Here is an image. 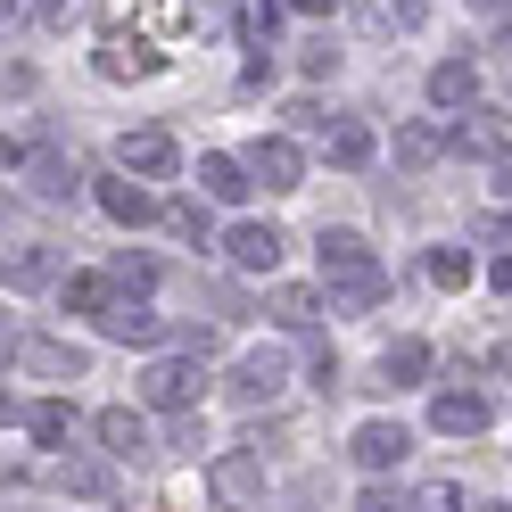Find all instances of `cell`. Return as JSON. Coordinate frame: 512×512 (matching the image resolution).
<instances>
[{"instance_id":"34","label":"cell","mask_w":512,"mask_h":512,"mask_svg":"<svg viewBox=\"0 0 512 512\" xmlns=\"http://www.w3.org/2000/svg\"><path fill=\"white\" fill-rule=\"evenodd\" d=\"M281 9H298V17H331V0H281Z\"/></svg>"},{"instance_id":"15","label":"cell","mask_w":512,"mask_h":512,"mask_svg":"<svg viewBox=\"0 0 512 512\" xmlns=\"http://www.w3.org/2000/svg\"><path fill=\"white\" fill-rule=\"evenodd\" d=\"M157 67H166V58H157L141 34H108V42H100V75H108V83H133V75H157Z\"/></svg>"},{"instance_id":"14","label":"cell","mask_w":512,"mask_h":512,"mask_svg":"<svg viewBox=\"0 0 512 512\" xmlns=\"http://www.w3.org/2000/svg\"><path fill=\"white\" fill-rule=\"evenodd\" d=\"M100 331L124 339V347H157V339H166V314H149L141 298H116V306L100 314Z\"/></svg>"},{"instance_id":"33","label":"cell","mask_w":512,"mask_h":512,"mask_svg":"<svg viewBox=\"0 0 512 512\" xmlns=\"http://www.w3.org/2000/svg\"><path fill=\"white\" fill-rule=\"evenodd\" d=\"M496 199H512V149L496 157Z\"/></svg>"},{"instance_id":"28","label":"cell","mask_w":512,"mask_h":512,"mask_svg":"<svg viewBox=\"0 0 512 512\" xmlns=\"http://www.w3.org/2000/svg\"><path fill=\"white\" fill-rule=\"evenodd\" d=\"M58 479H67V496H116V479H108V463H58Z\"/></svg>"},{"instance_id":"1","label":"cell","mask_w":512,"mask_h":512,"mask_svg":"<svg viewBox=\"0 0 512 512\" xmlns=\"http://www.w3.org/2000/svg\"><path fill=\"white\" fill-rule=\"evenodd\" d=\"M314 256H323V290H331V306L364 314V306L389 298V273H380V256H372V240H364V232H331V223H323Z\"/></svg>"},{"instance_id":"36","label":"cell","mask_w":512,"mask_h":512,"mask_svg":"<svg viewBox=\"0 0 512 512\" xmlns=\"http://www.w3.org/2000/svg\"><path fill=\"white\" fill-rule=\"evenodd\" d=\"M504 34H512V17H504Z\"/></svg>"},{"instance_id":"3","label":"cell","mask_w":512,"mask_h":512,"mask_svg":"<svg viewBox=\"0 0 512 512\" xmlns=\"http://www.w3.org/2000/svg\"><path fill=\"white\" fill-rule=\"evenodd\" d=\"M174 166H182V149H174L166 124H141V133L116 141V174H133V182H166Z\"/></svg>"},{"instance_id":"23","label":"cell","mask_w":512,"mask_h":512,"mask_svg":"<svg viewBox=\"0 0 512 512\" xmlns=\"http://www.w3.org/2000/svg\"><path fill=\"white\" fill-rule=\"evenodd\" d=\"M58 306H67V314H108L116 290H108V273H67V281H58Z\"/></svg>"},{"instance_id":"26","label":"cell","mask_w":512,"mask_h":512,"mask_svg":"<svg viewBox=\"0 0 512 512\" xmlns=\"http://www.w3.org/2000/svg\"><path fill=\"white\" fill-rule=\"evenodd\" d=\"M422 9H430V0H364V25H372V34H413Z\"/></svg>"},{"instance_id":"11","label":"cell","mask_w":512,"mask_h":512,"mask_svg":"<svg viewBox=\"0 0 512 512\" xmlns=\"http://www.w3.org/2000/svg\"><path fill=\"white\" fill-rule=\"evenodd\" d=\"M347 455H356V471H397L405 455H413V438H405V422H364L356 438H347Z\"/></svg>"},{"instance_id":"19","label":"cell","mask_w":512,"mask_h":512,"mask_svg":"<svg viewBox=\"0 0 512 512\" xmlns=\"http://www.w3.org/2000/svg\"><path fill=\"white\" fill-rule=\"evenodd\" d=\"M25 182H34V199H75V190H83V174H75L58 149H34V157H25Z\"/></svg>"},{"instance_id":"20","label":"cell","mask_w":512,"mask_h":512,"mask_svg":"<svg viewBox=\"0 0 512 512\" xmlns=\"http://www.w3.org/2000/svg\"><path fill=\"white\" fill-rule=\"evenodd\" d=\"M430 364H438V356H430V339H397L389 356H380V389H413Z\"/></svg>"},{"instance_id":"17","label":"cell","mask_w":512,"mask_h":512,"mask_svg":"<svg viewBox=\"0 0 512 512\" xmlns=\"http://www.w3.org/2000/svg\"><path fill=\"white\" fill-rule=\"evenodd\" d=\"M323 149H331V166H339V174H364L372 157H380L372 124H323Z\"/></svg>"},{"instance_id":"37","label":"cell","mask_w":512,"mask_h":512,"mask_svg":"<svg viewBox=\"0 0 512 512\" xmlns=\"http://www.w3.org/2000/svg\"><path fill=\"white\" fill-rule=\"evenodd\" d=\"M496 512H512V504H496Z\"/></svg>"},{"instance_id":"22","label":"cell","mask_w":512,"mask_h":512,"mask_svg":"<svg viewBox=\"0 0 512 512\" xmlns=\"http://www.w3.org/2000/svg\"><path fill=\"white\" fill-rule=\"evenodd\" d=\"M67 430H75V405L67 397H34V405H25V438H34V446H58Z\"/></svg>"},{"instance_id":"12","label":"cell","mask_w":512,"mask_h":512,"mask_svg":"<svg viewBox=\"0 0 512 512\" xmlns=\"http://www.w3.org/2000/svg\"><path fill=\"white\" fill-rule=\"evenodd\" d=\"M207 488H215V504H256V496H265V463H256V455H215V471H207Z\"/></svg>"},{"instance_id":"29","label":"cell","mask_w":512,"mask_h":512,"mask_svg":"<svg viewBox=\"0 0 512 512\" xmlns=\"http://www.w3.org/2000/svg\"><path fill=\"white\" fill-rule=\"evenodd\" d=\"M430 281H438V290H463V281H471V248H430V265H422Z\"/></svg>"},{"instance_id":"30","label":"cell","mask_w":512,"mask_h":512,"mask_svg":"<svg viewBox=\"0 0 512 512\" xmlns=\"http://www.w3.org/2000/svg\"><path fill=\"white\" fill-rule=\"evenodd\" d=\"M273 25H281V9H273V0H256V9H240V42L265 50V42H273Z\"/></svg>"},{"instance_id":"27","label":"cell","mask_w":512,"mask_h":512,"mask_svg":"<svg viewBox=\"0 0 512 512\" xmlns=\"http://www.w3.org/2000/svg\"><path fill=\"white\" fill-rule=\"evenodd\" d=\"M273 323L281 331H314V323H323V298H314V290H273Z\"/></svg>"},{"instance_id":"32","label":"cell","mask_w":512,"mask_h":512,"mask_svg":"<svg viewBox=\"0 0 512 512\" xmlns=\"http://www.w3.org/2000/svg\"><path fill=\"white\" fill-rule=\"evenodd\" d=\"M356 512H405V496H389V488H372V496H364Z\"/></svg>"},{"instance_id":"10","label":"cell","mask_w":512,"mask_h":512,"mask_svg":"<svg viewBox=\"0 0 512 512\" xmlns=\"http://www.w3.org/2000/svg\"><path fill=\"white\" fill-rule=\"evenodd\" d=\"M223 256H232L240 273H281V256H290V240H281V223H232V240H223Z\"/></svg>"},{"instance_id":"24","label":"cell","mask_w":512,"mask_h":512,"mask_svg":"<svg viewBox=\"0 0 512 512\" xmlns=\"http://www.w3.org/2000/svg\"><path fill=\"white\" fill-rule=\"evenodd\" d=\"M108 290H116V298H149V290H157V256H141V248H124L116 265H108Z\"/></svg>"},{"instance_id":"16","label":"cell","mask_w":512,"mask_h":512,"mask_svg":"<svg viewBox=\"0 0 512 512\" xmlns=\"http://www.w3.org/2000/svg\"><path fill=\"white\" fill-rule=\"evenodd\" d=\"M446 149H455V157H463V149H471V157H504V149H512V124H504L496 108H479L471 124H455V133H446Z\"/></svg>"},{"instance_id":"31","label":"cell","mask_w":512,"mask_h":512,"mask_svg":"<svg viewBox=\"0 0 512 512\" xmlns=\"http://www.w3.org/2000/svg\"><path fill=\"white\" fill-rule=\"evenodd\" d=\"M166 232H182V240H207V207H199V199H174V207H166Z\"/></svg>"},{"instance_id":"5","label":"cell","mask_w":512,"mask_h":512,"mask_svg":"<svg viewBox=\"0 0 512 512\" xmlns=\"http://www.w3.org/2000/svg\"><path fill=\"white\" fill-rule=\"evenodd\" d=\"M240 166H248V182H265V190H306V149L290 133H265Z\"/></svg>"},{"instance_id":"18","label":"cell","mask_w":512,"mask_h":512,"mask_svg":"<svg viewBox=\"0 0 512 512\" xmlns=\"http://www.w3.org/2000/svg\"><path fill=\"white\" fill-rule=\"evenodd\" d=\"M479 100V67L471 58H438L430 67V108H471Z\"/></svg>"},{"instance_id":"13","label":"cell","mask_w":512,"mask_h":512,"mask_svg":"<svg viewBox=\"0 0 512 512\" xmlns=\"http://www.w3.org/2000/svg\"><path fill=\"white\" fill-rule=\"evenodd\" d=\"M91 199H100V207H108V223H124V232H141V223H157V199H149V190H141L133 174H108L100 190H91Z\"/></svg>"},{"instance_id":"6","label":"cell","mask_w":512,"mask_h":512,"mask_svg":"<svg viewBox=\"0 0 512 512\" xmlns=\"http://www.w3.org/2000/svg\"><path fill=\"white\" fill-rule=\"evenodd\" d=\"M17 372H34V380H83L91 372V347L34 331V339H17Z\"/></svg>"},{"instance_id":"8","label":"cell","mask_w":512,"mask_h":512,"mask_svg":"<svg viewBox=\"0 0 512 512\" xmlns=\"http://www.w3.org/2000/svg\"><path fill=\"white\" fill-rule=\"evenodd\" d=\"M488 422H496V405L479 397V389H438V397H430V430H438V438H479Z\"/></svg>"},{"instance_id":"7","label":"cell","mask_w":512,"mask_h":512,"mask_svg":"<svg viewBox=\"0 0 512 512\" xmlns=\"http://www.w3.org/2000/svg\"><path fill=\"white\" fill-rule=\"evenodd\" d=\"M58 281H67V256L58 248H9L0 256V290H17V298H34V290H58Z\"/></svg>"},{"instance_id":"21","label":"cell","mask_w":512,"mask_h":512,"mask_svg":"<svg viewBox=\"0 0 512 512\" xmlns=\"http://www.w3.org/2000/svg\"><path fill=\"white\" fill-rule=\"evenodd\" d=\"M199 190H207V199H223V207H240L248 199V166H240V157H199Z\"/></svg>"},{"instance_id":"9","label":"cell","mask_w":512,"mask_h":512,"mask_svg":"<svg viewBox=\"0 0 512 512\" xmlns=\"http://www.w3.org/2000/svg\"><path fill=\"white\" fill-rule=\"evenodd\" d=\"M91 438H100V455L133 463V455H149V413H133V405H100V413H91Z\"/></svg>"},{"instance_id":"25","label":"cell","mask_w":512,"mask_h":512,"mask_svg":"<svg viewBox=\"0 0 512 512\" xmlns=\"http://www.w3.org/2000/svg\"><path fill=\"white\" fill-rule=\"evenodd\" d=\"M438 157H446V133H438V124H405V133H397V166H405V174L438 166Z\"/></svg>"},{"instance_id":"35","label":"cell","mask_w":512,"mask_h":512,"mask_svg":"<svg viewBox=\"0 0 512 512\" xmlns=\"http://www.w3.org/2000/svg\"><path fill=\"white\" fill-rule=\"evenodd\" d=\"M0 166H25V149H17V141H0Z\"/></svg>"},{"instance_id":"2","label":"cell","mask_w":512,"mask_h":512,"mask_svg":"<svg viewBox=\"0 0 512 512\" xmlns=\"http://www.w3.org/2000/svg\"><path fill=\"white\" fill-rule=\"evenodd\" d=\"M199 389H207L199 356H157V364L141 372V405H149V413H190V405H199Z\"/></svg>"},{"instance_id":"4","label":"cell","mask_w":512,"mask_h":512,"mask_svg":"<svg viewBox=\"0 0 512 512\" xmlns=\"http://www.w3.org/2000/svg\"><path fill=\"white\" fill-rule=\"evenodd\" d=\"M281 380H290V356H281V347H248L223 389H232V405H273V397H281Z\"/></svg>"}]
</instances>
